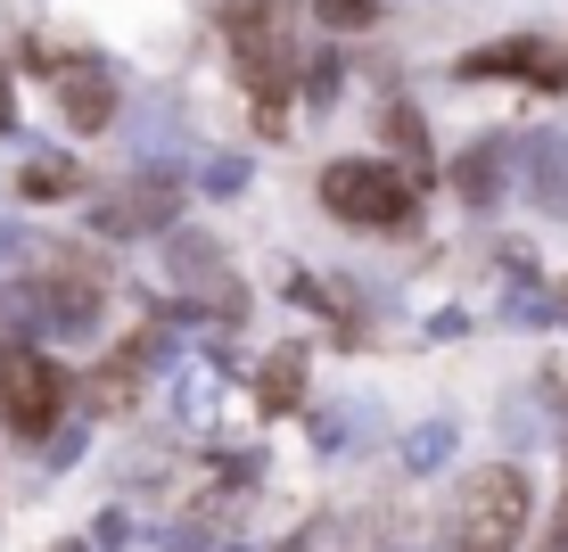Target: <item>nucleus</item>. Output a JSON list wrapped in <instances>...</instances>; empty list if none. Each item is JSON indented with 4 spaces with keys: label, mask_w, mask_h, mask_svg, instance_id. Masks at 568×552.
<instances>
[{
    "label": "nucleus",
    "mask_w": 568,
    "mask_h": 552,
    "mask_svg": "<svg viewBox=\"0 0 568 552\" xmlns=\"http://www.w3.org/2000/svg\"><path fill=\"white\" fill-rule=\"evenodd\" d=\"M305 0H231L223 9V33H231V50H240V74H247V100H256L264 116V132H281L288 124V74H297V17Z\"/></svg>",
    "instance_id": "1"
},
{
    "label": "nucleus",
    "mask_w": 568,
    "mask_h": 552,
    "mask_svg": "<svg viewBox=\"0 0 568 552\" xmlns=\"http://www.w3.org/2000/svg\"><path fill=\"white\" fill-rule=\"evenodd\" d=\"M322 207L338 214V223H355V231H413L420 190L404 182L396 165H379V157H338V165L322 173Z\"/></svg>",
    "instance_id": "2"
},
{
    "label": "nucleus",
    "mask_w": 568,
    "mask_h": 552,
    "mask_svg": "<svg viewBox=\"0 0 568 552\" xmlns=\"http://www.w3.org/2000/svg\"><path fill=\"white\" fill-rule=\"evenodd\" d=\"M527 511H536L527 470L486 462V470H469L462 495H454V544H462V552H511L519 528H527Z\"/></svg>",
    "instance_id": "3"
},
{
    "label": "nucleus",
    "mask_w": 568,
    "mask_h": 552,
    "mask_svg": "<svg viewBox=\"0 0 568 552\" xmlns=\"http://www.w3.org/2000/svg\"><path fill=\"white\" fill-rule=\"evenodd\" d=\"M58 404H67V380H58V363H50V354H26V347H17L9 363H0V421L26 429V438H50Z\"/></svg>",
    "instance_id": "4"
},
{
    "label": "nucleus",
    "mask_w": 568,
    "mask_h": 552,
    "mask_svg": "<svg viewBox=\"0 0 568 552\" xmlns=\"http://www.w3.org/2000/svg\"><path fill=\"white\" fill-rule=\"evenodd\" d=\"M100 289H108V281H100L91 264H58L50 281H42V298H33V313H42L58 339H83V330L100 322V305H108Z\"/></svg>",
    "instance_id": "5"
},
{
    "label": "nucleus",
    "mask_w": 568,
    "mask_h": 552,
    "mask_svg": "<svg viewBox=\"0 0 568 552\" xmlns=\"http://www.w3.org/2000/svg\"><path fill=\"white\" fill-rule=\"evenodd\" d=\"M58 67V108H67L74 132H108L115 124V83L108 67H91V58H50Z\"/></svg>",
    "instance_id": "6"
},
{
    "label": "nucleus",
    "mask_w": 568,
    "mask_h": 552,
    "mask_svg": "<svg viewBox=\"0 0 568 552\" xmlns=\"http://www.w3.org/2000/svg\"><path fill=\"white\" fill-rule=\"evenodd\" d=\"M462 74H527L536 91H560V83H568L560 50H544V42H495V50H469V58H462Z\"/></svg>",
    "instance_id": "7"
},
{
    "label": "nucleus",
    "mask_w": 568,
    "mask_h": 552,
    "mask_svg": "<svg viewBox=\"0 0 568 552\" xmlns=\"http://www.w3.org/2000/svg\"><path fill=\"white\" fill-rule=\"evenodd\" d=\"M173 207H182L173 182H132V190H115V199L100 207V231H108V240H132V231H156Z\"/></svg>",
    "instance_id": "8"
},
{
    "label": "nucleus",
    "mask_w": 568,
    "mask_h": 552,
    "mask_svg": "<svg viewBox=\"0 0 568 552\" xmlns=\"http://www.w3.org/2000/svg\"><path fill=\"white\" fill-rule=\"evenodd\" d=\"M297 388H305V347H281L264 363V380H256V404L264 412H288V404H297Z\"/></svg>",
    "instance_id": "9"
},
{
    "label": "nucleus",
    "mask_w": 568,
    "mask_h": 552,
    "mask_svg": "<svg viewBox=\"0 0 568 552\" xmlns=\"http://www.w3.org/2000/svg\"><path fill=\"white\" fill-rule=\"evenodd\" d=\"M74 182H83V173H74V157H33V165L17 173V190H26V199H67Z\"/></svg>",
    "instance_id": "10"
},
{
    "label": "nucleus",
    "mask_w": 568,
    "mask_h": 552,
    "mask_svg": "<svg viewBox=\"0 0 568 552\" xmlns=\"http://www.w3.org/2000/svg\"><path fill=\"white\" fill-rule=\"evenodd\" d=\"M454 182H462V199H495V182H503V141H478V149L462 157Z\"/></svg>",
    "instance_id": "11"
},
{
    "label": "nucleus",
    "mask_w": 568,
    "mask_h": 552,
    "mask_svg": "<svg viewBox=\"0 0 568 552\" xmlns=\"http://www.w3.org/2000/svg\"><path fill=\"white\" fill-rule=\"evenodd\" d=\"M387 132L404 141V157H413V165H428V132H420V116H413V108H387Z\"/></svg>",
    "instance_id": "12"
},
{
    "label": "nucleus",
    "mask_w": 568,
    "mask_h": 552,
    "mask_svg": "<svg viewBox=\"0 0 568 552\" xmlns=\"http://www.w3.org/2000/svg\"><path fill=\"white\" fill-rule=\"evenodd\" d=\"M329 26H371V0H313Z\"/></svg>",
    "instance_id": "13"
},
{
    "label": "nucleus",
    "mask_w": 568,
    "mask_h": 552,
    "mask_svg": "<svg viewBox=\"0 0 568 552\" xmlns=\"http://www.w3.org/2000/svg\"><path fill=\"white\" fill-rule=\"evenodd\" d=\"M445 445H454V429H420V438H413V445H404V453H413V462H437V453H445Z\"/></svg>",
    "instance_id": "14"
},
{
    "label": "nucleus",
    "mask_w": 568,
    "mask_h": 552,
    "mask_svg": "<svg viewBox=\"0 0 568 552\" xmlns=\"http://www.w3.org/2000/svg\"><path fill=\"white\" fill-rule=\"evenodd\" d=\"M17 124V100H9V74H0V132Z\"/></svg>",
    "instance_id": "15"
},
{
    "label": "nucleus",
    "mask_w": 568,
    "mask_h": 552,
    "mask_svg": "<svg viewBox=\"0 0 568 552\" xmlns=\"http://www.w3.org/2000/svg\"><path fill=\"white\" fill-rule=\"evenodd\" d=\"M272 552H305V536H288V544H272Z\"/></svg>",
    "instance_id": "16"
},
{
    "label": "nucleus",
    "mask_w": 568,
    "mask_h": 552,
    "mask_svg": "<svg viewBox=\"0 0 568 552\" xmlns=\"http://www.w3.org/2000/svg\"><path fill=\"white\" fill-rule=\"evenodd\" d=\"M560 313H568V289H560Z\"/></svg>",
    "instance_id": "17"
}]
</instances>
